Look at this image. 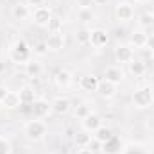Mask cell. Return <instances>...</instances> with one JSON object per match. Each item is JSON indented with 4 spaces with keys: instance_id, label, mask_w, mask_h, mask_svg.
Instances as JSON below:
<instances>
[{
    "instance_id": "4",
    "label": "cell",
    "mask_w": 154,
    "mask_h": 154,
    "mask_svg": "<svg viewBox=\"0 0 154 154\" xmlns=\"http://www.w3.org/2000/svg\"><path fill=\"white\" fill-rule=\"evenodd\" d=\"M136 14L134 4H131L129 0H118L115 5V18L122 23H129Z\"/></svg>"
},
{
    "instance_id": "41",
    "label": "cell",
    "mask_w": 154,
    "mask_h": 154,
    "mask_svg": "<svg viewBox=\"0 0 154 154\" xmlns=\"http://www.w3.org/2000/svg\"><path fill=\"white\" fill-rule=\"evenodd\" d=\"M152 27H154V13H152Z\"/></svg>"
},
{
    "instance_id": "29",
    "label": "cell",
    "mask_w": 154,
    "mask_h": 154,
    "mask_svg": "<svg viewBox=\"0 0 154 154\" xmlns=\"http://www.w3.org/2000/svg\"><path fill=\"white\" fill-rule=\"evenodd\" d=\"M32 52H34V56H38V57H43V56H47V54H48V47H47L45 39H43V41H36V43H34Z\"/></svg>"
},
{
    "instance_id": "12",
    "label": "cell",
    "mask_w": 154,
    "mask_h": 154,
    "mask_svg": "<svg viewBox=\"0 0 154 154\" xmlns=\"http://www.w3.org/2000/svg\"><path fill=\"white\" fill-rule=\"evenodd\" d=\"M102 77H104V81H109V82H113V84H120V82L124 81L125 74H124V70H122L118 65H109V66L104 68Z\"/></svg>"
},
{
    "instance_id": "34",
    "label": "cell",
    "mask_w": 154,
    "mask_h": 154,
    "mask_svg": "<svg viewBox=\"0 0 154 154\" xmlns=\"http://www.w3.org/2000/svg\"><path fill=\"white\" fill-rule=\"evenodd\" d=\"M145 48H147L149 52H154V34H149V38H147V45H145Z\"/></svg>"
},
{
    "instance_id": "17",
    "label": "cell",
    "mask_w": 154,
    "mask_h": 154,
    "mask_svg": "<svg viewBox=\"0 0 154 154\" xmlns=\"http://www.w3.org/2000/svg\"><path fill=\"white\" fill-rule=\"evenodd\" d=\"M81 125H82L84 131H88V133L93 134V133H95L100 125H104V124H102V118L97 115V113H91V115L86 116L84 120H81Z\"/></svg>"
},
{
    "instance_id": "36",
    "label": "cell",
    "mask_w": 154,
    "mask_h": 154,
    "mask_svg": "<svg viewBox=\"0 0 154 154\" xmlns=\"http://www.w3.org/2000/svg\"><path fill=\"white\" fill-rule=\"evenodd\" d=\"M9 93V90H7V86H4V84H0V104H2V100L5 99V95Z\"/></svg>"
},
{
    "instance_id": "3",
    "label": "cell",
    "mask_w": 154,
    "mask_h": 154,
    "mask_svg": "<svg viewBox=\"0 0 154 154\" xmlns=\"http://www.w3.org/2000/svg\"><path fill=\"white\" fill-rule=\"evenodd\" d=\"M9 59L13 63H22L25 65L29 59H31V54H32V48L31 45L25 41V39H16L11 47H9Z\"/></svg>"
},
{
    "instance_id": "31",
    "label": "cell",
    "mask_w": 154,
    "mask_h": 154,
    "mask_svg": "<svg viewBox=\"0 0 154 154\" xmlns=\"http://www.w3.org/2000/svg\"><path fill=\"white\" fill-rule=\"evenodd\" d=\"M147 25L152 27V13H145V14L140 16V27L143 29V27H147Z\"/></svg>"
},
{
    "instance_id": "7",
    "label": "cell",
    "mask_w": 154,
    "mask_h": 154,
    "mask_svg": "<svg viewBox=\"0 0 154 154\" xmlns=\"http://www.w3.org/2000/svg\"><path fill=\"white\" fill-rule=\"evenodd\" d=\"M31 111H32L34 118L43 120V118H47V116L52 113V106H50V102L45 100V99H36V100L31 104Z\"/></svg>"
},
{
    "instance_id": "5",
    "label": "cell",
    "mask_w": 154,
    "mask_h": 154,
    "mask_svg": "<svg viewBox=\"0 0 154 154\" xmlns=\"http://www.w3.org/2000/svg\"><path fill=\"white\" fill-rule=\"evenodd\" d=\"M113 57H115L116 63H120V65H129L134 59V48L129 43L116 45L113 48Z\"/></svg>"
},
{
    "instance_id": "10",
    "label": "cell",
    "mask_w": 154,
    "mask_h": 154,
    "mask_svg": "<svg viewBox=\"0 0 154 154\" xmlns=\"http://www.w3.org/2000/svg\"><path fill=\"white\" fill-rule=\"evenodd\" d=\"M45 43L48 47V52H61L65 48V34L63 32H48Z\"/></svg>"
},
{
    "instance_id": "22",
    "label": "cell",
    "mask_w": 154,
    "mask_h": 154,
    "mask_svg": "<svg viewBox=\"0 0 154 154\" xmlns=\"http://www.w3.org/2000/svg\"><path fill=\"white\" fill-rule=\"evenodd\" d=\"M75 20L82 25V27H88L91 22H95V13H93L91 9H77Z\"/></svg>"
},
{
    "instance_id": "19",
    "label": "cell",
    "mask_w": 154,
    "mask_h": 154,
    "mask_svg": "<svg viewBox=\"0 0 154 154\" xmlns=\"http://www.w3.org/2000/svg\"><path fill=\"white\" fill-rule=\"evenodd\" d=\"M36 90L32 88V86H29V84H23L22 88H20V91H18V95H20V102L22 104H25V106H31L38 97H36Z\"/></svg>"
},
{
    "instance_id": "13",
    "label": "cell",
    "mask_w": 154,
    "mask_h": 154,
    "mask_svg": "<svg viewBox=\"0 0 154 154\" xmlns=\"http://www.w3.org/2000/svg\"><path fill=\"white\" fill-rule=\"evenodd\" d=\"M31 14H32V11H31V7L27 5V2H18V4H14V5L11 7V16H13V20H16V22H23V20L31 18Z\"/></svg>"
},
{
    "instance_id": "38",
    "label": "cell",
    "mask_w": 154,
    "mask_h": 154,
    "mask_svg": "<svg viewBox=\"0 0 154 154\" xmlns=\"http://www.w3.org/2000/svg\"><path fill=\"white\" fill-rule=\"evenodd\" d=\"M75 154H93V151H91L90 147H86V149H77Z\"/></svg>"
},
{
    "instance_id": "18",
    "label": "cell",
    "mask_w": 154,
    "mask_h": 154,
    "mask_svg": "<svg viewBox=\"0 0 154 154\" xmlns=\"http://www.w3.org/2000/svg\"><path fill=\"white\" fill-rule=\"evenodd\" d=\"M116 86L118 84H113V82H109V81H104V79H100V84H99V88H97V93H99V97H102V99H113L116 95Z\"/></svg>"
},
{
    "instance_id": "20",
    "label": "cell",
    "mask_w": 154,
    "mask_h": 154,
    "mask_svg": "<svg viewBox=\"0 0 154 154\" xmlns=\"http://www.w3.org/2000/svg\"><path fill=\"white\" fill-rule=\"evenodd\" d=\"M91 140H93V134L88 133V131H84V129L74 134V145H75L77 149H86V147H90V145H91Z\"/></svg>"
},
{
    "instance_id": "30",
    "label": "cell",
    "mask_w": 154,
    "mask_h": 154,
    "mask_svg": "<svg viewBox=\"0 0 154 154\" xmlns=\"http://www.w3.org/2000/svg\"><path fill=\"white\" fill-rule=\"evenodd\" d=\"M0 154H13V145L5 136H0Z\"/></svg>"
},
{
    "instance_id": "21",
    "label": "cell",
    "mask_w": 154,
    "mask_h": 154,
    "mask_svg": "<svg viewBox=\"0 0 154 154\" xmlns=\"http://www.w3.org/2000/svg\"><path fill=\"white\" fill-rule=\"evenodd\" d=\"M147 70H149V66L143 59H133L129 63V74L134 77H143L147 74Z\"/></svg>"
},
{
    "instance_id": "1",
    "label": "cell",
    "mask_w": 154,
    "mask_h": 154,
    "mask_svg": "<svg viewBox=\"0 0 154 154\" xmlns=\"http://www.w3.org/2000/svg\"><path fill=\"white\" fill-rule=\"evenodd\" d=\"M22 133H23V136L29 142H41L48 134V125L43 120H39V118H32V120H29V122L23 124Z\"/></svg>"
},
{
    "instance_id": "26",
    "label": "cell",
    "mask_w": 154,
    "mask_h": 154,
    "mask_svg": "<svg viewBox=\"0 0 154 154\" xmlns=\"http://www.w3.org/2000/svg\"><path fill=\"white\" fill-rule=\"evenodd\" d=\"M20 104H22V102H20L18 91H9V93L5 95V99L2 100V106H4L5 109H16Z\"/></svg>"
},
{
    "instance_id": "28",
    "label": "cell",
    "mask_w": 154,
    "mask_h": 154,
    "mask_svg": "<svg viewBox=\"0 0 154 154\" xmlns=\"http://www.w3.org/2000/svg\"><path fill=\"white\" fill-rule=\"evenodd\" d=\"M47 29H48V32H63V20L57 18V16H52V20L48 22Z\"/></svg>"
},
{
    "instance_id": "16",
    "label": "cell",
    "mask_w": 154,
    "mask_h": 154,
    "mask_svg": "<svg viewBox=\"0 0 154 154\" xmlns=\"http://www.w3.org/2000/svg\"><path fill=\"white\" fill-rule=\"evenodd\" d=\"M23 72H25V75L29 77V79L39 77L41 74H43V65H41V61H39V59L31 57V59L23 65Z\"/></svg>"
},
{
    "instance_id": "14",
    "label": "cell",
    "mask_w": 154,
    "mask_h": 154,
    "mask_svg": "<svg viewBox=\"0 0 154 154\" xmlns=\"http://www.w3.org/2000/svg\"><path fill=\"white\" fill-rule=\"evenodd\" d=\"M99 84H100V79L95 75V74H86V75L81 77V81H79V88L82 91H88V93L97 91Z\"/></svg>"
},
{
    "instance_id": "6",
    "label": "cell",
    "mask_w": 154,
    "mask_h": 154,
    "mask_svg": "<svg viewBox=\"0 0 154 154\" xmlns=\"http://www.w3.org/2000/svg\"><path fill=\"white\" fill-rule=\"evenodd\" d=\"M52 9L48 7V5H41V7H36L34 11H32V14H31V18H32V22H34V25H38V27H47L48 25V22L52 20Z\"/></svg>"
},
{
    "instance_id": "35",
    "label": "cell",
    "mask_w": 154,
    "mask_h": 154,
    "mask_svg": "<svg viewBox=\"0 0 154 154\" xmlns=\"http://www.w3.org/2000/svg\"><path fill=\"white\" fill-rule=\"evenodd\" d=\"M29 86H32L36 91L39 90V86H41V81H39V77H34V79H31V82H29Z\"/></svg>"
},
{
    "instance_id": "40",
    "label": "cell",
    "mask_w": 154,
    "mask_h": 154,
    "mask_svg": "<svg viewBox=\"0 0 154 154\" xmlns=\"http://www.w3.org/2000/svg\"><path fill=\"white\" fill-rule=\"evenodd\" d=\"M136 4H147V2H151V0H134Z\"/></svg>"
},
{
    "instance_id": "39",
    "label": "cell",
    "mask_w": 154,
    "mask_h": 154,
    "mask_svg": "<svg viewBox=\"0 0 154 154\" xmlns=\"http://www.w3.org/2000/svg\"><path fill=\"white\" fill-rule=\"evenodd\" d=\"M109 0H95V5H106Z\"/></svg>"
},
{
    "instance_id": "9",
    "label": "cell",
    "mask_w": 154,
    "mask_h": 154,
    "mask_svg": "<svg viewBox=\"0 0 154 154\" xmlns=\"http://www.w3.org/2000/svg\"><path fill=\"white\" fill-rule=\"evenodd\" d=\"M109 41V32L102 27H97V29H91V39H90V45L95 47V48H102L106 47Z\"/></svg>"
},
{
    "instance_id": "24",
    "label": "cell",
    "mask_w": 154,
    "mask_h": 154,
    "mask_svg": "<svg viewBox=\"0 0 154 154\" xmlns=\"http://www.w3.org/2000/svg\"><path fill=\"white\" fill-rule=\"evenodd\" d=\"M74 38H75V43H77V45H81V47L90 45V39H91V29H88V27H82V25H81V27L75 31Z\"/></svg>"
},
{
    "instance_id": "11",
    "label": "cell",
    "mask_w": 154,
    "mask_h": 154,
    "mask_svg": "<svg viewBox=\"0 0 154 154\" xmlns=\"http://www.w3.org/2000/svg\"><path fill=\"white\" fill-rule=\"evenodd\" d=\"M50 106H52V113H56V115H66V113H70V109H72V102H70V99L68 97H63V95H59V97H56L52 102H50Z\"/></svg>"
},
{
    "instance_id": "2",
    "label": "cell",
    "mask_w": 154,
    "mask_h": 154,
    "mask_svg": "<svg viewBox=\"0 0 154 154\" xmlns=\"http://www.w3.org/2000/svg\"><path fill=\"white\" fill-rule=\"evenodd\" d=\"M131 102L134 108L138 109H147L154 106V90L152 86H138L133 95H131Z\"/></svg>"
},
{
    "instance_id": "32",
    "label": "cell",
    "mask_w": 154,
    "mask_h": 154,
    "mask_svg": "<svg viewBox=\"0 0 154 154\" xmlns=\"http://www.w3.org/2000/svg\"><path fill=\"white\" fill-rule=\"evenodd\" d=\"M75 5L79 9H93L95 0H75Z\"/></svg>"
},
{
    "instance_id": "23",
    "label": "cell",
    "mask_w": 154,
    "mask_h": 154,
    "mask_svg": "<svg viewBox=\"0 0 154 154\" xmlns=\"http://www.w3.org/2000/svg\"><path fill=\"white\" fill-rule=\"evenodd\" d=\"M115 134H113V131L109 129V127H106V125H100L95 133H93V140L97 142V143H106V142H109L111 138H113Z\"/></svg>"
},
{
    "instance_id": "15",
    "label": "cell",
    "mask_w": 154,
    "mask_h": 154,
    "mask_svg": "<svg viewBox=\"0 0 154 154\" xmlns=\"http://www.w3.org/2000/svg\"><path fill=\"white\" fill-rule=\"evenodd\" d=\"M147 38H149V34L140 27V29H134L133 32H131V36H129V45L133 47V48H145V45H147Z\"/></svg>"
},
{
    "instance_id": "33",
    "label": "cell",
    "mask_w": 154,
    "mask_h": 154,
    "mask_svg": "<svg viewBox=\"0 0 154 154\" xmlns=\"http://www.w3.org/2000/svg\"><path fill=\"white\" fill-rule=\"evenodd\" d=\"M45 2H47V0H27V5L36 9V7H41V5H45Z\"/></svg>"
},
{
    "instance_id": "25",
    "label": "cell",
    "mask_w": 154,
    "mask_h": 154,
    "mask_svg": "<svg viewBox=\"0 0 154 154\" xmlns=\"http://www.w3.org/2000/svg\"><path fill=\"white\" fill-rule=\"evenodd\" d=\"M102 152L104 154H120L122 152V142L116 136H113L109 142L102 143Z\"/></svg>"
},
{
    "instance_id": "8",
    "label": "cell",
    "mask_w": 154,
    "mask_h": 154,
    "mask_svg": "<svg viewBox=\"0 0 154 154\" xmlns=\"http://www.w3.org/2000/svg\"><path fill=\"white\" fill-rule=\"evenodd\" d=\"M72 82H74V74H72L70 70H66V68H59V70L54 74V84H56L57 88H61V90L70 88Z\"/></svg>"
},
{
    "instance_id": "37",
    "label": "cell",
    "mask_w": 154,
    "mask_h": 154,
    "mask_svg": "<svg viewBox=\"0 0 154 154\" xmlns=\"http://www.w3.org/2000/svg\"><path fill=\"white\" fill-rule=\"evenodd\" d=\"M5 70H7V63H5L4 59H0V75L5 74Z\"/></svg>"
},
{
    "instance_id": "27",
    "label": "cell",
    "mask_w": 154,
    "mask_h": 154,
    "mask_svg": "<svg viewBox=\"0 0 154 154\" xmlns=\"http://www.w3.org/2000/svg\"><path fill=\"white\" fill-rule=\"evenodd\" d=\"M93 111H91V106L88 104V102H82V104H79L75 108V111H74V115H75L77 120H84L88 115H91Z\"/></svg>"
}]
</instances>
